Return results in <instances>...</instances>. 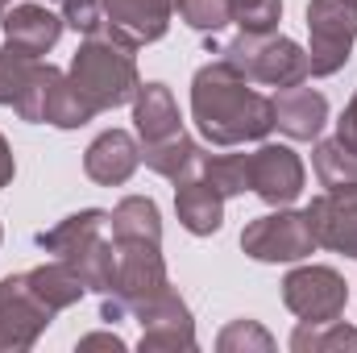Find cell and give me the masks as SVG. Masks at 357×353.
<instances>
[{
	"instance_id": "obj_1",
	"label": "cell",
	"mask_w": 357,
	"mask_h": 353,
	"mask_svg": "<svg viewBox=\"0 0 357 353\" xmlns=\"http://www.w3.org/2000/svg\"><path fill=\"white\" fill-rule=\"evenodd\" d=\"M191 117L204 142L212 146L262 142L274 129V100L254 91L245 75H237L225 59H216L199 67L191 80Z\"/></svg>"
},
{
	"instance_id": "obj_2",
	"label": "cell",
	"mask_w": 357,
	"mask_h": 353,
	"mask_svg": "<svg viewBox=\"0 0 357 353\" xmlns=\"http://www.w3.org/2000/svg\"><path fill=\"white\" fill-rule=\"evenodd\" d=\"M133 42L121 38L112 25H100L96 33L84 38V46L71 59V84L91 100L96 112L133 104V96L142 88L137 80V59H133Z\"/></svg>"
},
{
	"instance_id": "obj_3",
	"label": "cell",
	"mask_w": 357,
	"mask_h": 353,
	"mask_svg": "<svg viewBox=\"0 0 357 353\" xmlns=\"http://www.w3.org/2000/svg\"><path fill=\"white\" fill-rule=\"evenodd\" d=\"M220 59L237 75H245L250 84H266V88H295L312 75L307 71V50L299 42L274 33V29L270 33H237L220 50Z\"/></svg>"
},
{
	"instance_id": "obj_4",
	"label": "cell",
	"mask_w": 357,
	"mask_h": 353,
	"mask_svg": "<svg viewBox=\"0 0 357 353\" xmlns=\"http://www.w3.org/2000/svg\"><path fill=\"white\" fill-rule=\"evenodd\" d=\"M167 287H171V278H167V262H162L158 246H146V241L116 246V278H112V291L100 295V320L116 324V320L133 316L137 308H146Z\"/></svg>"
},
{
	"instance_id": "obj_5",
	"label": "cell",
	"mask_w": 357,
	"mask_h": 353,
	"mask_svg": "<svg viewBox=\"0 0 357 353\" xmlns=\"http://www.w3.org/2000/svg\"><path fill=\"white\" fill-rule=\"evenodd\" d=\"M307 71L312 75H337L357 42V0H312L307 4Z\"/></svg>"
},
{
	"instance_id": "obj_6",
	"label": "cell",
	"mask_w": 357,
	"mask_h": 353,
	"mask_svg": "<svg viewBox=\"0 0 357 353\" xmlns=\"http://www.w3.org/2000/svg\"><path fill=\"white\" fill-rule=\"evenodd\" d=\"M241 250H245L254 262H303V258L316 250L307 212L278 208V212H270V216L250 220L245 233H241Z\"/></svg>"
},
{
	"instance_id": "obj_7",
	"label": "cell",
	"mask_w": 357,
	"mask_h": 353,
	"mask_svg": "<svg viewBox=\"0 0 357 353\" xmlns=\"http://www.w3.org/2000/svg\"><path fill=\"white\" fill-rule=\"evenodd\" d=\"M282 303L303 324H328L345 316L349 287L333 266H299L282 278Z\"/></svg>"
},
{
	"instance_id": "obj_8",
	"label": "cell",
	"mask_w": 357,
	"mask_h": 353,
	"mask_svg": "<svg viewBox=\"0 0 357 353\" xmlns=\"http://www.w3.org/2000/svg\"><path fill=\"white\" fill-rule=\"evenodd\" d=\"M50 320L54 312L33 299V291L25 287V274L0 278V353L33 350Z\"/></svg>"
},
{
	"instance_id": "obj_9",
	"label": "cell",
	"mask_w": 357,
	"mask_h": 353,
	"mask_svg": "<svg viewBox=\"0 0 357 353\" xmlns=\"http://www.w3.org/2000/svg\"><path fill=\"white\" fill-rule=\"evenodd\" d=\"M137 324H142V350L146 353H158V350H195V320H191V308L183 303L175 287H167L162 295H154L146 308L133 312Z\"/></svg>"
},
{
	"instance_id": "obj_10",
	"label": "cell",
	"mask_w": 357,
	"mask_h": 353,
	"mask_svg": "<svg viewBox=\"0 0 357 353\" xmlns=\"http://www.w3.org/2000/svg\"><path fill=\"white\" fill-rule=\"evenodd\" d=\"M307 225L316 246L357 258V183L349 187H328L307 204Z\"/></svg>"
},
{
	"instance_id": "obj_11",
	"label": "cell",
	"mask_w": 357,
	"mask_h": 353,
	"mask_svg": "<svg viewBox=\"0 0 357 353\" xmlns=\"http://www.w3.org/2000/svg\"><path fill=\"white\" fill-rule=\"evenodd\" d=\"M303 163L291 146H274L266 142L258 154H250V191L258 200H266L270 208H287L299 200L303 191Z\"/></svg>"
},
{
	"instance_id": "obj_12",
	"label": "cell",
	"mask_w": 357,
	"mask_h": 353,
	"mask_svg": "<svg viewBox=\"0 0 357 353\" xmlns=\"http://www.w3.org/2000/svg\"><path fill=\"white\" fill-rule=\"evenodd\" d=\"M175 8L178 0H104V25H112L133 46H150L167 38Z\"/></svg>"
},
{
	"instance_id": "obj_13",
	"label": "cell",
	"mask_w": 357,
	"mask_h": 353,
	"mask_svg": "<svg viewBox=\"0 0 357 353\" xmlns=\"http://www.w3.org/2000/svg\"><path fill=\"white\" fill-rule=\"evenodd\" d=\"M137 167H142V146H137L125 129L100 133L88 146V154H84V171H88V179L100 183V187H121V183H129Z\"/></svg>"
},
{
	"instance_id": "obj_14",
	"label": "cell",
	"mask_w": 357,
	"mask_h": 353,
	"mask_svg": "<svg viewBox=\"0 0 357 353\" xmlns=\"http://www.w3.org/2000/svg\"><path fill=\"white\" fill-rule=\"evenodd\" d=\"M324 121H328V100L316 88H303V84L278 88V96H274V125H278L287 137L312 142V137H320Z\"/></svg>"
},
{
	"instance_id": "obj_15",
	"label": "cell",
	"mask_w": 357,
	"mask_h": 353,
	"mask_svg": "<svg viewBox=\"0 0 357 353\" xmlns=\"http://www.w3.org/2000/svg\"><path fill=\"white\" fill-rule=\"evenodd\" d=\"M63 17H54L46 4H13L4 17H0V29H4V38L13 42V46H21V50H29V54H46V50H54L59 46V38H63Z\"/></svg>"
},
{
	"instance_id": "obj_16",
	"label": "cell",
	"mask_w": 357,
	"mask_h": 353,
	"mask_svg": "<svg viewBox=\"0 0 357 353\" xmlns=\"http://www.w3.org/2000/svg\"><path fill=\"white\" fill-rule=\"evenodd\" d=\"M175 212H178V225H183L187 233L212 237V233H220V225H225V195H220L208 179L178 183Z\"/></svg>"
},
{
	"instance_id": "obj_17",
	"label": "cell",
	"mask_w": 357,
	"mask_h": 353,
	"mask_svg": "<svg viewBox=\"0 0 357 353\" xmlns=\"http://www.w3.org/2000/svg\"><path fill=\"white\" fill-rule=\"evenodd\" d=\"M142 163H146L154 175L171 179L175 187H178V183H191V179L204 175V150H199L187 133L162 137V142H146Z\"/></svg>"
},
{
	"instance_id": "obj_18",
	"label": "cell",
	"mask_w": 357,
	"mask_h": 353,
	"mask_svg": "<svg viewBox=\"0 0 357 353\" xmlns=\"http://www.w3.org/2000/svg\"><path fill=\"white\" fill-rule=\"evenodd\" d=\"M133 125H137L142 142H162V137L183 133L175 96H171L167 84H142L137 88V96H133Z\"/></svg>"
},
{
	"instance_id": "obj_19",
	"label": "cell",
	"mask_w": 357,
	"mask_h": 353,
	"mask_svg": "<svg viewBox=\"0 0 357 353\" xmlns=\"http://www.w3.org/2000/svg\"><path fill=\"white\" fill-rule=\"evenodd\" d=\"M25 287L33 291V299L42 303V308H50L54 316L59 312H67V308H75L79 299H84V283H79V274L71 270V266L63 262H46V266H33V270H25Z\"/></svg>"
},
{
	"instance_id": "obj_20",
	"label": "cell",
	"mask_w": 357,
	"mask_h": 353,
	"mask_svg": "<svg viewBox=\"0 0 357 353\" xmlns=\"http://www.w3.org/2000/svg\"><path fill=\"white\" fill-rule=\"evenodd\" d=\"M108 225H112V241H116V246H129V241L162 246V216H158V204H154L150 195H129V200H121V204L108 212Z\"/></svg>"
},
{
	"instance_id": "obj_21",
	"label": "cell",
	"mask_w": 357,
	"mask_h": 353,
	"mask_svg": "<svg viewBox=\"0 0 357 353\" xmlns=\"http://www.w3.org/2000/svg\"><path fill=\"white\" fill-rule=\"evenodd\" d=\"M104 225H108V212H104V208H84V212H75V216L59 220L54 229L38 233V246H42L46 254H54V258H71L75 250H84V246H88L91 237H100V233H104Z\"/></svg>"
},
{
	"instance_id": "obj_22",
	"label": "cell",
	"mask_w": 357,
	"mask_h": 353,
	"mask_svg": "<svg viewBox=\"0 0 357 353\" xmlns=\"http://www.w3.org/2000/svg\"><path fill=\"white\" fill-rule=\"evenodd\" d=\"M63 262L79 274V283H84L88 291H96V295H108V291H112V278H116V246L104 241V233L91 237L84 250H75V254L63 258Z\"/></svg>"
},
{
	"instance_id": "obj_23",
	"label": "cell",
	"mask_w": 357,
	"mask_h": 353,
	"mask_svg": "<svg viewBox=\"0 0 357 353\" xmlns=\"http://www.w3.org/2000/svg\"><path fill=\"white\" fill-rule=\"evenodd\" d=\"M96 117L91 100L71 84V75H59L50 84V96H46V112H42V125H59V129H79Z\"/></svg>"
},
{
	"instance_id": "obj_24",
	"label": "cell",
	"mask_w": 357,
	"mask_h": 353,
	"mask_svg": "<svg viewBox=\"0 0 357 353\" xmlns=\"http://www.w3.org/2000/svg\"><path fill=\"white\" fill-rule=\"evenodd\" d=\"M312 167H316V179L324 187H349V183H357V150H349L341 137L316 142Z\"/></svg>"
},
{
	"instance_id": "obj_25",
	"label": "cell",
	"mask_w": 357,
	"mask_h": 353,
	"mask_svg": "<svg viewBox=\"0 0 357 353\" xmlns=\"http://www.w3.org/2000/svg\"><path fill=\"white\" fill-rule=\"evenodd\" d=\"M291 350H295V353H333V350L357 353V329H349L345 320H328V324H299V329H295V337H291Z\"/></svg>"
},
{
	"instance_id": "obj_26",
	"label": "cell",
	"mask_w": 357,
	"mask_h": 353,
	"mask_svg": "<svg viewBox=\"0 0 357 353\" xmlns=\"http://www.w3.org/2000/svg\"><path fill=\"white\" fill-rule=\"evenodd\" d=\"M38 67H42L38 54L4 42L0 46V104H17L25 96V88H29V80L38 75Z\"/></svg>"
},
{
	"instance_id": "obj_27",
	"label": "cell",
	"mask_w": 357,
	"mask_h": 353,
	"mask_svg": "<svg viewBox=\"0 0 357 353\" xmlns=\"http://www.w3.org/2000/svg\"><path fill=\"white\" fill-rule=\"evenodd\" d=\"M225 200L250 191V154H204V175Z\"/></svg>"
},
{
	"instance_id": "obj_28",
	"label": "cell",
	"mask_w": 357,
	"mask_h": 353,
	"mask_svg": "<svg viewBox=\"0 0 357 353\" xmlns=\"http://www.w3.org/2000/svg\"><path fill=\"white\" fill-rule=\"evenodd\" d=\"M216 350L220 353H270L274 350V337H270L258 320H233V324L220 329Z\"/></svg>"
},
{
	"instance_id": "obj_29",
	"label": "cell",
	"mask_w": 357,
	"mask_h": 353,
	"mask_svg": "<svg viewBox=\"0 0 357 353\" xmlns=\"http://www.w3.org/2000/svg\"><path fill=\"white\" fill-rule=\"evenodd\" d=\"M241 33H270L282 21V0H229Z\"/></svg>"
},
{
	"instance_id": "obj_30",
	"label": "cell",
	"mask_w": 357,
	"mask_h": 353,
	"mask_svg": "<svg viewBox=\"0 0 357 353\" xmlns=\"http://www.w3.org/2000/svg\"><path fill=\"white\" fill-rule=\"evenodd\" d=\"M178 17L199 33H216L233 21V8L229 0H178Z\"/></svg>"
},
{
	"instance_id": "obj_31",
	"label": "cell",
	"mask_w": 357,
	"mask_h": 353,
	"mask_svg": "<svg viewBox=\"0 0 357 353\" xmlns=\"http://www.w3.org/2000/svg\"><path fill=\"white\" fill-rule=\"evenodd\" d=\"M59 75H63V71H59V67H50V63H42V67H38V75L29 80L25 96L13 104V108L21 112V121H33V125H42V112H46V96H50V84H54Z\"/></svg>"
},
{
	"instance_id": "obj_32",
	"label": "cell",
	"mask_w": 357,
	"mask_h": 353,
	"mask_svg": "<svg viewBox=\"0 0 357 353\" xmlns=\"http://www.w3.org/2000/svg\"><path fill=\"white\" fill-rule=\"evenodd\" d=\"M63 21L79 33H96L104 25V0H63Z\"/></svg>"
},
{
	"instance_id": "obj_33",
	"label": "cell",
	"mask_w": 357,
	"mask_h": 353,
	"mask_svg": "<svg viewBox=\"0 0 357 353\" xmlns=\"http://www.w3.org/2000/svg\"><path fill=\"white\" fill-rule=\"evenodd\" d=\"M337 137L349 146V150H357V91L354 100L345 104V112H341V121H337Z\"/></svg>"
},
{
	"instance_id": "obj_34",
	"label": "cell",
	"mask_w": 357,
	"mask_h": 353,
	"mask_svg": "<svg viewBox=\"0 0 357 353\" xmlns=\"http://www.w3.org/2000/svg\"><path fill=\"white\" fill-rule=\"evenodd\" d=\"M79 350H125V341L116 333H91V337H79Z\"/></svg>"
},
{
	"instance_id": "obj_35",
	"label": "cell",
	"mask_w": 357,
	"mask_h": 353,
	"mask_svg": "<svg viewBox=\"0 0 357 353\" xmlns=\"http://www.w3.org/2000/svg\"><path fill=\"white\" fill-rule=\"evenodd\" d=\"M17 175V163H13V150H8V142L0 137V187H8Z\"/></svg>"
},
{
	"instance_id": "obj_36",
	"label": "cell",
	"mask_w": 357,
	"mask_h": 353,
	"mask_svg": "<svg viewBox=\"0 0 357 353\" xmlns=\"http://www.w3.org/2000/svg\"><path fill=\"white\" fill-rule=\"evenodd\" d=\"M13 4H21V0H0V17H4V13H8Z\"/></svg>"
},
{
	"instance_id": "obj_37",
	"label": "cell",
	"mask_w": 357,
	"mask_h": 353,
	"mask_svg": "<svg viewBox=\"0 0 357 353\" xmlns=\"http://www.w3.org/2000/svg\"><path fill=\"white\" fill-rule=\"evenodd\" d=\"M0 237H4V233H0Z\"/></svg>"
}]
</instances>
